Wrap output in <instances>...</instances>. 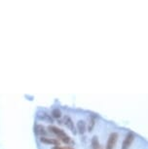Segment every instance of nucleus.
<instances>
[{
  "mask_svg": "<svg viewBox=\"0 0 148 149\" xmlns=\"http://www.w3.org/2000/svg\"><path fill=\"white\" fill-rule=\"evenodd\" d=\"M49 130L51 131L53 134H55L56 136H58V139H60L63 142H65V143L70 142V137H69L67 134L65 133V132L61 130V129H58L57 127H54V126H50Z\"/></svg>",
  "mask_w": 148,
  "mask_h": 149,
  "instance_id": "nucleus-1",
  "label": "nucleus"
},
{
  "mask_svg": "<svg viewBox=\"0 0 148 149\" xmlns=\"http://www.w3.org/2000/svg\"><path fill=\"white\" fill-rule=\"evenodd\" d=\"M117 140H118V134L117 133L110 134V136H109V137H108V140H107L106 149H113L114 147H115Z\"/></svg>",
  "mask_w": 148,
  "mask_h": 149,
  "instance_id": "nucleus-2",
  "label": "nucleus"
},
{
  "mask_svg": "<svg viewBox=\"0 0 148 149\" xmlns=\"http://www.w3.org/2000/svg\"><path fill=\"white\" fill-rule=\"evenodd\" d=\"M133 139H135V136L132 133H129L126 136L125 139H124V142H123V145H122V149H129V147L132 144V142L133 141Z\"/></svg>",
  "mask_w": 148,
  "mask_h": 149,
  "instance_id": "nucleus-3",
  "label": "nucleus"
},
{
  "mask_svg": "<svg viewBox=\"0 0 148 149\" xmlns=\"http://www.w3.org/2000/svg\"><path fill=\"white\" fill-rule=\"evenodd\" d=\"M41 142L43 143H46V144H52V145H55V146H60V142L57 139H48V137H41Z\"/></svg>",
  "mask_w": 148,
  "mask_h": 149,
  "instance_id": "nucleus-4",
  "label": "nucleus"
},
{
  "mask_svg": "<svg viewBox=\"0 0 148 149\" xmlns=\"http://www.w3.org/2000/svg\"><path fill=\"white\" fill-rule=\"evenodd\" d=\"M65 126L67 127L69 130H70L71 132H75V129H74V123H73V121L71 120V118L70 117H68V116H65Z\"/></svg>",
  "mask_w": 148,
  "mask_h": 149,
  "instance_id": "nucleus-5",
  "label": "nucleus"
},
{
  "mask_svg": "<svg viewBox=\"0 0 148 149\" xmlns=\"http://www.w3.org/2000/svg\"><path fill=\"white\" fill-rule=\"evenodd\" d=\"M77 130L79 131L80 134H84V132L86 131V123L84 121L80 120L77 123Z\"/></svg>",
  "mask_w": 148,
  "mask_h": 149,
  "instance_id": "nucleus-6",
  "label": "nucleus"
},
{
  "mask_svg": "<svg viewBox=\"0 0 148 149\" xmlns=\"http://www.w3.org/2000/svg\"><path fill=\"white\" fill-rule=\"evenodd\" d=\"M92 146H93L94 149H97L99 147V139H97V136H94L93 139H92Z\"/></svg>",
  "mask_w": 148,
  "mask_h": 149,
  "instance_id": "nucleus-7",
  "label": "nucleus"
},
{
  "mask_svg": "<svg viewBox=\"0 0 148 149\" xmlns=\"http://www.w3.org/2000/svg\"><path fill=\"white\" fill-rule=\"evenodd\" d=\"M52 115H53V117H55V118H60V110L58 108H56L54 109V110L52 111Z\"/></svg>",
  "mask_w": 148,
  "mask_h": 149,
  "instance_id": "nucleus-8",
  "label": "nucleus"
},
{
  "mask_svg": "<svg viewBox=\"0 0 148 149\" xmlns=\"http://www.w3.org/2000/svg\"><path fill=\"white\" fill-rule=\"evenodd\" d=\"M94 126V118H90V123H89V131L91 132L92 130H93Z\"/></svg>",
  "mask_w": 148,
  "mask_h": 149,
  "instance_id": "nucleus-9",
  "label": "nucleus"
},
{
  "mask_svg": "<svg viewBox=\"0 0 148 149\" xmlns=\"http://www.w3.org/2000/svg\"><path fill=\"white\" fill-rule=\"evenodd\" d=\"M53 149H72V148H70V147H68V146H55L54 148Z\"/></svg>",
  "mask_w": 148,
  "mask_h": 149,
  "instance_id": "nucleus-10",
  "label": "nucleus"
}]
</instances>
